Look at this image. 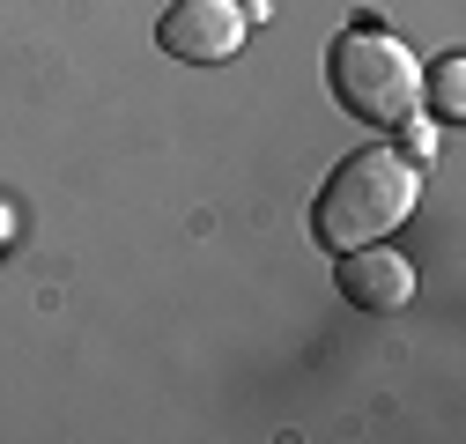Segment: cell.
<instances>
[{
  "label": "cell",
  "mask_w": 466,
  "mask_h": 444,
  "mask_svg": "<svg viewBox=\"0 0 466 444\" xmlns=\"http://www.w3.org/2000/svg\"><path fill=\"white\" fill-rule=\"evenodd\" d=\"M415 193H422V163H407V156L385 148V141H363V148L319 186V200H311V237H319L326 252L378 245L385 230H400V222L415 215Z\"/></svg>",
  "instance_id": "1"
},
{
  "label": "cell",
  "mask_w": 466,
  "mask_h": 444,
  "mask_svg": "<svg viewBox=\"0 0 466 444\" xmlns=\"http://www.w3.org/2000/svg\"><path fill=\"white\" fill-rule=\"evenodd\" d=\"M326 75H333V96L370 126H407L422 111V67L392 30H370V23L340 30L326 52Z\"/></svg>",
  "instance_id": "2"
},
{
  "label": "cell",
  "mask_w": 466,
  "mask_h": 444,
  "mask_svg": "<svg viewBox=\"0 0 466 444\" xmlns=\"http://www.w3.org/2000/svg\"><path fill=\"white\" fill-rule=\"evenodd\" d=\"M245 0H178V8L163 15V52L170 60H193V67H222V60H238L245 52Z\"/></svg>",
  "instance_id": "3"
},
{
  "label": "cell",
  "mask_w": 466,
  "mask_h": 444,
  "mask_svg": "<svg viewBox=\"0 0 466 444\" xmlns=\"http://www.w3.org/2000/svg\"><path fill=\"white\" fill-rule=\"evenodd\" d=\"M340 297L363 304V311H407L415 267L400 252H385V245H356V252H340Z\"/></svg>",
  "instance_id": "4"
},
{
  "label": "cell",
  "mask_w": 466,
  "mask_h": 444,
  "mask_svg": "<svg viewBox=\"0 0 466 444\" xmlns=\"http://www.w3.org/2000/svg\"><path fill=\"white\" fill-rule=\"evenodd\" d=\"M422 82H430V96H437L444 119H459V111H466V60H459V52H451V60H437Z\"/></svg>",
  "instance_id": "5"
}]
</instances>
